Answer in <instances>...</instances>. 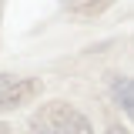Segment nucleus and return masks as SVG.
Here are the masks:
<instances>
[{
    "mask_svg": "<svg viewBox=\"0 0 134 134\" xmlns=\"http://www.w3.org/2000/svg\"><path fill=\"white\" fill-rule=\"evenodd\" d=\"M107 134H127V127H121V124H111V127H107Z\"/></svg>",
    "mask_w": 134,
    "mask_h": 134,
    "instance_id": "423d86ee",
    "label": "nucleus"
},
{
    "mask_svg": "<svg viewBox=\"0 0 134 134\" xmlns=\"http://www.w3.org/2000/svg\"><path fill=\"white\" fill-rule=\"evenodd\" d=\"M111 94H114V100L134 117V77H114V81H111Z\"/></svg>",
    "mask_w": 134,
    "mask_h": 134,
    "instance_id": "f03ea898",
    "label": "nucleus"
},
{
    "mask_svg": "<svg viewBox=\"0 0 134 134\" xmlns=\"http://www.w3.org/2000/svg\"><path fill=\"white\" fill-rule=\"evenodd\" d=\"M0 134H10V127H7V124H0Z\"/></svg>",
    "mask_w": 134,
    "mask_h": 134,
    "instance_id": "0eeeda50",
    "label": "nucleus"
},
{
    "mask_svg": "<svg viewBox=\"0 0 134 134\" xmlns=\"http://www.w3.org/2000/svg\"><path fill=\"white\" fill-rule=\"evenodd\" d=\"M10 84H14V77H10V74H0V91H3V87H10Z\"/></svg>",
    "mask_w": 134,
    "mask_h": 134,
    "instance_id": "39448f33",
    "label": "nucleus"
},
{
    "mask_svg": "<svg viewBox=\"0 0 134 134\" xmlns=\"http://www.w3.org/2000/svg\"><path fill=\"white\" fill-rule=\"evenodd\" d=\"M37 94H40V81H37V77H20V81H14L10 87L0 91V114H3V111L24 107V104L34 100Z\"/></svg>",
    "mask_w": 134,
    "mask_h": 134,
    "instance_id": "f257e3e1",
    "label": "nucleus"
},
{
    "mask_svg": "<svg viewBox=\"0 0 134 134\" xmlns=\"http://www.w3.org/2000/svg\"><path fill=\"white\" fill-rule=\"evenodd\" d=\"M111 3H114V0H67V10L77 14V17H97V14H104Z\"/></svg>",
    "mask_w": 134,
    "mask_h": 134,
    "instance_id": "7ed1b4c3",
    "label": "nucleus"
},
{
    "mask_svg": "<svg viewBox=\"0 0 134 134\" xmlns=\"http://www.w3.org/2000/svg\"><path fill=\"white\" fill-rule=\"evenodd\" d=\"M30 134H50V124L44 121V114H40V117H34V121H30Z\"/></svg>",
    "mask_w": 134,
    "mask_h": 134,
    "instance_id": "20e7f679",
    "label": "nucleus"
}]
</instances>
